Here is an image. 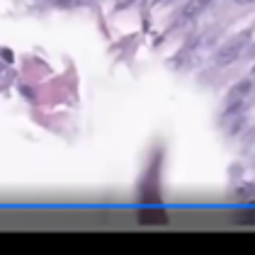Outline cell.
Segmentation results:
<instances>
[{
	"mask_svg": "<svg viewBox=\"0 0 255 255\" xmlns=\"http://www.w3.org/2000/svg\"><path fill=\"white\" fill-rule=\"evenodd\" d=\"M246 44H248V34H238L236 39L226 41L219 51H216V66H229V63H234L238 56H241V51L246 49Z\"/></svg>",
	"mask_w": 255,
	"mask_h": 255,
	"instance_id": "cell-1",
	"label": "cell"
},
{
	"mask_svg": "<svg viewBox=\"0 0 255 255\" xmlns=\"http://www.w3.org/2000/svg\"><path fill=\"white\" fill-rule=\"evenodd\" d=\"M156 180H158V168H151L146 180H143V185H141V199L148 202V204L158 202V182Z\"/></svg>",
	"mask_w": 255,
	"mask_h": 255,
	"instance_id": "cell-2",
	"label": "cell"
},
{
	"mask_svg": "<svg viewBox=\"0 0 255 255\" xmlns=\"http://www.w3.org/2000/svg\"><path fill=\"white\" fill-rule=\"evenodd\" d=\"M207 2H209V0H190V2L182 7V12H180V22H187V20H192V17H197V15L207 7Z\"/></svg>",
	"mask_w": 255,
	"mask_h": 255,
	"instance_id": "cell-3",
	"label": "cell"
},
{
	"mask_svg": "<svg viewBox=\"0 0 255 255\" xmlns=\"http://www.w3.org/2000/svg\"><path fill=\"white\" fill-rule=\"evenodd\" d=\"M251 88H253L251 80H241L238 85H234V88L229 90V102H243L246 95H251Z\"/></svg>",
	"mask_w": 255,
	"mask_h": 255,
	"instance_id": "cell-4",
	"label": "cell"
},
{
	"mask_svg": "<svg viewBox=\"0 0 255 255\" xmlns=\"http://www.w3.org/2000/svg\"><path fill=\"white\" fill-rule=\"evenodd\" d=\"M138 221H141V224H165L168 216L163 214L160 209H143V212L138 214Z\"/></svg>",
	"mask_w": 255,
	"mask_h": 255,
	"instance_id": "cell-5",
	"label": "cell"
},
{
	"mask_svg": "<svg viewBox=\"0 0 255 255\" xmlns=\"http://www.w3.org/2000/svg\"><path fill=\"white\" fill-rule=\"evenodd\" d=\"M51 5H56V7H83V5H88L90 0H49Z\"/></svg>",
	"mask_w": 255,
	"mask_h": 255,
	"instance_id": "cell-6",
	"label": "cell"
},
{
	"mask_svg": "<svg viewBox=\"0 0 255 255\" xmlns=\"http://www.w3.org/2000/svg\"><path fill=\"white\" fill-rule=\"evenodd\" d=\"M238 224H255V212H248V214H238L236 216Z\"/></svg>",
	"mask_w": 255,
	"mask_h": 255,
	"instance_id": "cell-7",
	"label": "cell"
},
{
	"mask_svg": "<svg viewBox=\"0 0 255 255\" xmlns=\"http://www.w3.org/2000/svg\"><path fill=\"white\" fill-rule=\"evenodd\" d=\"M236 2H241V5H248V2H253V0H236Z\"/></svg>",
	"mask_w": 255,
	"mask_h": 255,
	"instance_id": "cell-8",
	"label": "cell"
},
{
	"mask_svg": "<svg viewBox=\"0 0 255 255\" xmlns=\"http://www.w3.org/2000/svg\"><path fill=\"white\" fill-rule=\"evenodd\" d=\"M251 56H255V44H253V46H251Z\"/></svg>",
	"mask_w": 255,
	"mask_h": 255,
	"instance_id": "cell-9",
	"label": "cell"
},
{
	"mask_svg": "<svg viewBox=\"0 0 255 255\" xmlns=\"http://www.w3.org/2000/svg\"><path fill=\"white\" fill-rule=\"evenodd\" d=\"M251 76H253V80H255V66H253V71H251Z\"/></svg>",
	"mask_w": 255,
	"mask_h": 255,
	"instance_id": "cell-10",
	"label": "cell"
}]
</instances>
